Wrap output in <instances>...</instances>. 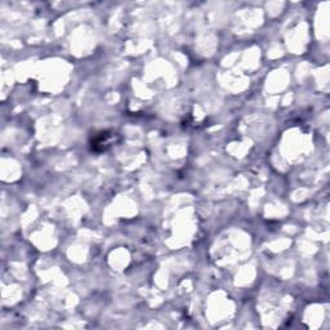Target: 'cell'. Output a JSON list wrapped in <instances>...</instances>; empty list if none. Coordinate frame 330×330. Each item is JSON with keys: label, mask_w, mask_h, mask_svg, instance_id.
Listing matches in <instances>:
<instances>
[{"label": "cell", "mask_w": 330, "mask_h": 330, "mask_svg": "<svg viewBox=\"0 0 330 330\" xmlns=\"http://www.w3.org/2000/svg\"><path fill=\"white\" fill-rule=\"evenodd\" d=\"M114 133H107V132H102L97 137L93 138L92 141V148L94 151H105L108 146H111V140L114 138Z\"/></svg>", "instance_id": "obj_1"}]
</instances>
